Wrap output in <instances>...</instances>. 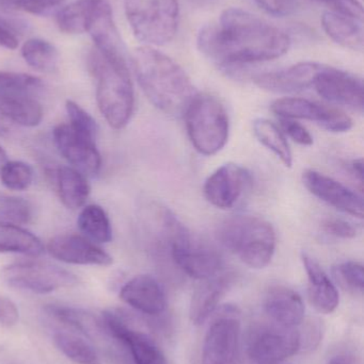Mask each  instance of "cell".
<instances>
[{"label": "cell", "instance_id": "1", "mask_svg": "<svg viewBox=\"0 0 364 364\" xmlns=\"http://www.w3.org/2000/svg\"><path fill=\"white\" fill-rule=\"evenodd\" d=\"M197 46L214 64L228 70L278 59L288 53L291 38L284 30L247 11L229 8L217 23L201 28Z\"/></svg>", "mask_w": 364, "mask_h": 364}, {"label": "cell", "instance_id": "2", "mask_svg": "<svg viewBox=\"0 0 364 364\" xmlns=\"http://www.w3.org/2000/svg\"><path fill=\"white\" fill-rule=\"evenodd\" d=\"M132 68L139 85L152 105L171 117H184L198 94L185 70L152 46L135 49Z\"/></svg>", "mask_w": 364, "mask_h": 364}, {"label": "cell", "instance_id": "3", "mask_svg": "<svg viewBox=\"0 0 364 364\" xmlns=\"http://www.w3.org/2000/svg\"><path fill=\"white\" fill-rule=\"evenodd\" d=\"M89 70L96 80V102L107 123L123 129L135 108L134 87L126 59H109L95 48L89 55Z\"/></svg>", "mask_w": 364, "mask_h": 364}, {"label": "cell", "instance_id": "4", "mask_svg": "<svg viewBox=\"0 0 364 364\" xmlns=\"http://www.w3.org/2000/svg\"><path fill=\"white\" fill-rule=\"evenodd\" d=\"M217 239L250 269L266 267L277 245L275 229L267 220L254 215H236L218 227Z\"/></svg>", "mask_w": 364, "mask_h": 364}, {"label": "cell", "instance_id": "5", "mask_svg": "<svg viewBox=\"0 0 364 364\" xmlns=\"http://www.w3.org/2000/svg\"><path fill=\"white\" fill-rule=\"evenodd\" d=\"M162 231L171 258L180 269L194 279L204 280L224 269V260L215 248L194 237L169 210L160 213Z\"/></svg>", "mask_w": 364, "mask_h": 364}, {"label": "cell", "instance_id": "6", "mask_svg": "<svg viewBox=\"0 0 364 364\" xmlns=\"http://www.w3.org/2000/svg\"><path fill=\"white\" fill-rule=\"evenodd\" d=\"M186 130L192 146L203 156L219 153L229 140L230 122L224 105L207 93H198L185 113Z\"/></svg>", "mask_w": 364, "mask_h": 364}, {"label": "cell", "instance_id": "7", "mask_svg": "<svg viewBox=\"0 0 364 364\" xmlns=\"http://www.w3.org/2000/svg\"><path fill=\"white\" fill-rule=\"evenodd\" d=\"M125 14L135 36L147 46H165L177 36L179 0H125Z\"/></svg>", "mask_w": 364, "mask_h": 364}, {"label": "cell", "instance_id": "8", "mask_svg": "<svg viewBox=\"0 0 364 364\" xmlns=\"http://www.w3.org/2000/svg\"><path fill=\"white\" fill-rule=\"evenodd\" d=\"M43 83L23 73L0 72V115L24 127H36L43 119L38 100Z\"/></svg>", "mask_w": 364, "mask_h": 364}, {"label": "cell", "instance_id": "9", "mask_svg": "<svg viewBox=\"0 0 364 364\" xmlns=\"http://www.w3.org/2000/svg\"><path fill=\"white\" fill-rule=\"evenodd\" d=\"M241 336L239 310L226 306L207 329L199 364H243Z\"/></svg>", "mask_w": 364, "mask_h": 364}, {"label": "cell", "instance_id": "10", "mask_svg": "<svg viewBox=\"0 0 364 364\" xmlns=\"http://www.w3.org/2000/svg\"><path fill=\"white\" fill-rule=\"evenodd\" d=\"M1 274L9 286L36 294H48L79 282L78 277L68 269L36 260L12 263Z\"/></svg>", "mask_w": 364, "mask_h": 364}, {"label": "cell", "instance_id": "11", "mask_svg": "<svg viewBox=\"0 0 364 364\" xmlns=\"http://www.w3.org/2000/svg\"><path fill=\"white\" fill-rule=\"evenodd\" d=\"M301 348V333L295 328L273 325L254 331L248 342V356L256 364H278Z\"/></svg>", "mask_w": 364, "mask_h": 364}, {"label": "cell", "instance_id": "12", "mask_svg": "<svg viewBox=\"0 0 364 364\" xmlns=\"http://www.w3.org/2000/svg\"><path fill=\"white\" fill-rule=\"evenodd\" d=\"M271 109L279 117L307 119L318 124L327 132L342 134L353 128V119L344 111L305 98H279L271 104Z\"/></svg>", "mask_w": 364, "mask_h": 364}, {"label": "cell", "instance_id": "13", "mask_svg": "<svg viewBox=\"0 0 364 364\" xmlns=\"http://www.w3.org/2000/svg\"><path fill=\"white\" fill-rule=\"evenodd\" d=\"M103 331L128 346L135 364H168L160 346L147 333L136 331L119 310L103 312Z\"/></svg>", "mask_w": 364, "mask_h": 364}, {"label": "cell", "instance_id": "14", "mask_svg": "<svg viewBox=\"0 0 364 364\" xmlns=\"http://www.w3.org/2000/svg\"><path fill=\"white\" fill-rule=\"evenodd\" d=\"M312 87L327 102L363 112V81L350 73L324 65L316 75Z\"/></svg>", "mask_w": 364, "mask_h": 364}, {"label": "cell", "instance_id": "15", "mask_svg": "<svg viewBox=\"0 0 364 364\" xmlns=\"http://www.w3.org/2000/svg\"><path fill=\"white\" fill-rule=\"evenodd\" d=\"M250 173L236 164H227L209 175L203 186L207 200L218 209H231L251 186Z\"/></svg>", "mask_w": 364, "mask_h": 364}, {"label": "cell", "instance_id": "16", "mask_svg": "<svg viewBox=\"0 0 364 364\" xmlns=\"http://www.w3.org/2000/svg\"><path fill=\"white\" fill-rule=\"evenodd\" d=\"M53 142L59 153L83 175L96 176L102 168V158L95 141L85 138L71 128L60 124L53 132Z\"/></svg>", "mask_w": 364, "mask_h": 364}, {"label": "cell", "instance_id": "17", "mask_svg": "<svg viewBox=\"0 0 364 364\" xmlns=\"http://www.w3.org/2000/svg\"><path fill=\"white\" fill-rule=\"evenodd\" d=\"M303 181L310 193L345 214L363 218V197L345 184L316 171H306Z\"/></svg>", "mask_w": 364, "mask_h": 364}, {"label": "cell", "instance_id": "18", "mask_svg": "<svg viewBox=\"0 0 364 364\" xmlns=\"http://www.w3.org/2000/svg\"><path fill=\"white\" fill-rule=\"evenodd\" d=\"M49 255L61 262L77 265L108 267L113 259L103 248L78 235H62L47 244Z\"/></svg>", "mask_w": 364, "mask_h": 364}, {"label": "cell", "instance_id": "19", "mask_svg": "<svg viewBox=\"0 0 364 364\" xmlns=\"http://www.w3.org/2000/svg\"><path fill=\"white\" fill-rule=\"evenodd\" d=\"M324 64L301 62L284 70L264 73L254 77L259 87L274 93H296L313 87L316 75Z\"/></svg>", "mask_w": 364, "mask_h": 364}, {"label": "cell", "instance_id": "20", "mask_svg": "<svg viewBox=\"0 0 364 364\" xmlns=\"http://www.w3.org/2000/svg\"><path fill=\"white\" fill-rule=\"evenodd\" d=\"M120 299L132 309L147 316H160L167 307L164 288L150 275L135 276L128 280L120 290Z\"/></svg>", "mask_w": 364, "mask_h": 364}, {"label": "cell", "instance_id": "21", "mask_svg": "<svg viewBox=\"0 0 364 364\" xmlns=\"http://www.w3.org/2000/svg\"><path fill=\"white\" fill-rule=\"evenodd\" d=\"M87 32L94 48L109 59H126L125 47L113 21V10L106 0H100L88 23Z\"/></svg>", "mask_w": 364, "mask_h": 364}, {"label": "cell", "instance_id": "22", "mask_svg": "<svg viewBox=\"0 0 364 364\" xmlns=\"http://www.w3.org/2000/svg\"><path fill=\"white\" fill-rule=\"evenodd\" d=\"M234 282V274L224 271L213 277L201 280L190 301V320L194 325L203 324L219 309L220 303Z\"/></svg>", "mask_w": 364, "mask_h": 364}, {"label": "cell", "instance_id": "23", "mask_svg": "<svg viewBox=\"0 0 364 364\" xmlns=\"http://www.w3.org/2000/svg\"><path fill=\"white\" fill-rule=\"evenodd\" d=\"M267 316L280 326L295 328L305 318V305L301 295L284 286H274L269 289L264 299Z\"/></svg>", "mask_w": 364, "mask_h": 364}, {"label": "cell", "instance_id": "24", "mask_svg": "<svg viewBox=\"0 0 364 364\" xmlns=\"http://www.w3.org/2000/svg\"><path fill=\"white\" fill-rule=\"evenodd\" d=\"M301 261L309 282V299L316 311L331 314L336 311L340 303L337 287L331 282L320 263L309 255L303 252Z\"/></svg>", "mask_w": 364, "mask_h": 364}, {"label": "cell", "instance_id": "25", "mask_svg": "<svg viewBox=\"0 0 364 364\" xmlns=\"http://www.w3.org/2000/svg\"><path fill=\"white\" fill-rule=\"evenodd\" d=\"M322 26L327 36L338 44L352 50H363V21L326 11L322 16Z\"/></svg>", "mask_w": 364, "mask_h": 364}, {"label": "cell", "instance_id": "26", "mask_svg": "<svg viewBox=\"0 0 364 364\" xmlns=\"http://www.w3.org/2000/svg\"><path fill=\"white\" fill-rule=\"evenodd\" d=\"M58 193L68 209L83 207L90 195V186L83 173L76 168L61 166L56 172Z\"/></svg>", "mask_w": 364, "mask_h": 364}, {"label": "cell", "instance_id": "27", "mask_svg": "<svg viewBox=\"0 0 364 364\" xmlns=\"http://www.w3.org/2000/svg\"><path fill=\"white\" fill-rule=\"evenodd\" d=\"M0 252L38 257L44 252V245L36 235L21 226L0 222Z\"/></svg>", "mask_w": 364, "mask_h": 364}, {"label": "cell", "instance_id": "28", "mask_svg": "<svg viewBox=\"0 0 364 364\" xmlns=\"http://www.w3.org/2000/svg\"><path fill=\"white\" fill-rule=\"evenodd\" d=\"M252 128L259 142L269 149L284 166L292 168V151L284 132L274 122L267 119H254Z\"/></svg>", "mask_w": 364, "mask_h": 364}, {"label": "cell", "instance_id": "29", "mask_svg": "<svg viewBox=\"0 0 364 364\" xmlns=\"http://www.w3.org/2000/svg\"><path fill=\"white\" fill-rule=\"evenodd\" d=\"M98 1L100 0H76L62 8L56 16L60 31L66 34L85 33Z\"/></svg>", "mask_w": 364, "mask_h": 364}, {"label": "cell", "instance_id": "30", "mask_svg": "<svg viewBox=\"0 0 364 364\" xmlns=\"http://www.w3.org/2000/svg\"><path fill=\"white\" fill-rule=\"evenodd\" d=\"M45 310L49 316H53L62 324L79 331L85 337H94L103 331L100 321L96 320L93 314L85 310L59 305H48Z\"/></svg>", "mask_w": 364, "mask_h": 364}, {"label": "cell", "instance_id": "31", "mask_svg": "<svg viewBox=\"0 0 364 364\" xmlns=\"http://www.w3.org/2000/svg\"><path fill=\"white\" fill-rule=\"evenodd\" d=\"M81 232L96 243H108L113 239L110 220L105 210L98 205L83 208L77 220Z\"/></svg>", "mask_w": 364, "mask_h": 364}, {"label": "cell", "instance_id": "32", "mask_svg": "<svg viewBox=\"0 0 364 364\" xmlns=\"http://www.w3.org/2000/svg\"><path fill=\"white\" fill-rule=\"evenodd\" d=\"M21 55L28 65L38 72H53L59 62L57 48L42 38H30L24 43Z\"/></svg>", "mask_w": 364, "mask_h": 364}, {"label": "cell", "instance_id": "33", "mask_svg": "<svg viewBox=\"0 0 364 364\" xmlns=\"http://www.w3.org/2000/svg\"><path fill=\"white\" fill-rule=\"evenodd\" d=\"M53 342L58 350L71 361L76 364H102L93 346L71 333H57L53 336Z\"/></svg>", "mask_w": 364, "mask_h": 364}, {"label": "cell", "instance_id": "34", "mask_svg": "<svg viewBox=\"0 0 364 364\" xmlns=\"http://www.w3.org/2000/svg\"><path fill=\"white\" fill-rule=\"evenodd\" d=\"M33 218L31 203L21 197L0 194V220L10 224L27 225Z\"/></svg>", "mask_w": 364, "mask_h": 364}, {"label": "cell", "instance_id": "35", "mask_svg": "<svg viewBox=\"0 0 364 364\" xmlns=\"http://www.w3.org/2000/svg\"><path fill=\"white\" fill-rule=\"evenodd\" d=\"M33 179L31 166L21 161H6L0 170V181L9 190L24 191Z\"/></svg>", "mask_w": 364, "mask_h": 364}, {"label": "cell", "instance_id": "36", "mask_svg": "<svg viewBox=\"0 0 364 364\" xmlns=\"http://www.w3.org/2000/svg\"><path fill=\"white\" fill-rule=\"evenodd\" d=\"M66 109L68 119H70L68 125L71 126V128L77 134L95 141L98 132L95 119L73 100L66 102Z\"/></svg>", "mask_w": 364, "mask_h": 364}, {"label": "cell", "instance_id": "37", "mask_svg": "<svg viewBox=\"0 0 364 364\" xmlns=\"http://www.w3.org/2000/svg\"><path fill=\"white\" fill-rule=\"evenodd\" d=\"M336 279L346 290L363 293L364 289L363 265L356 261H345L333 269Z\"/></svg>", "mask_w": 364, "mask_h": 364}, {"label": "cell", "instance_id": "38", "mask_svg": "<svg viewBox=\"0 0 364 364\" xmlns=\"http://www.w3.org/2000/svg\"><path fill=\"white\" fill-rule=\"evenodd\" d=\"M62 1L63 0H0V6L32 14H44Z\"/></svg>", "mask_w": 364, "mask_h": 364}, {"label": "cell", "instance_id": "39", "mask_svg": "<svg viewBox=\"0 0 364 364\" xmlns=\"http://www.w3.org/2000/svg\"><path fill=\"white\" fill-rule=\"evenodd\" d=\"M331 9V12L363 21L364 10L359 0H316Z\"/></svg>", "mask_w": 364, "mask_h": 364}, {"label": "cell", "instance_id": "40", "mask_svg": "<svg viewBox=\"0 0 364 364\" xmlns=\"http://www.w3.org/2000/svg\"><path fill=\"white\" fill-rule=\"evenodd\" d=\"M280 125H281L282 130L297 144L303 145V146H311L313 144V138H312L311 134L295 119L280 117Z\"/></svg>", "mask_w": 364, "mask_h": 364}, {"label": "cell", "instance_id": "41", "mask_svg": "<svg viewBox=\"0 0 364 364\" xmlns=\"http://www.w3.org/2000/svg\"><path fill=\"white\" fill-rule=\"evenodd\" d=\"M256 2L265 12L278 17L288 16L298 8V0H256Z\"/></svg>", "mask_w": 364, "mask_h": 364}, {"label": "cell", "instance_id": "42", "mask_svg": "<svg viewBox=\"0 0 364 364\" xmlns=\"http://www.w3.org/2000/svg\"><path fill=\"white\" fill-rule=\"evenodd\" d=\"M325 232L341 239H354L357 229L350 222L341 218H326L322 224Z\"/></svg>", "mask_w": 364, "mask_h": 364}, {"label": "cell", "instance_id": "43", "mask_svg": "<svg viewBox=\"0 0 364 364\" xmlns=\"http://www.w3.org/2000/svg\"><path fill=\"white\" fill-rule=\"evenodd\" d=\"M19 320V311L11 299L0 296V325L13 327Z\"/></svg>", "mask_w": 364, "mask_h": 364}, {"label": "cell", "instance_id": "44", "mask_svg": "<svg viewBox=\"0 0 364 364\" xmlns=\"http://www.w3.org/2000/svg\"><path fill=\"white\" fill-rule=\"evenodd\" d=\"M17 46H19V38L16 34L0 23V47L13 50L16 49Z\"/></svg>", "mask_w": 364, "mask_h": 364}, {"label": "cell", "instance_id": "45", "mask_svg": "<svg viewBox=\"0 0 364 364\" xmlns=\"http://www.w3.org/2000/svg\"><path fill=\"white\" fill-rule=\"evenodd\" d=\"M350 172L352 174L355 175L356 179H358L359 183H360L361 190H363V159L360 158V159L354 160V161L350 164Z\"/></svg>", "mask_w": 364, "mask_h": 364}, {"label": "cell", "instance_id": "46", "mask_svg": "<svg viewBox=\"0 0 364 364\" xmlns=\"http://www.w3.org/2000/svg\"><path fill=\"white\" fill-rule=\"evenodd\" d=\"M11 134L10 126L4 121V117L0 115V138H8Z\"/></svg>", "mask_w": 364, "mask_h": 364}, {"label": "cell", "instance_id": "47", "mask_svg": "<svg viewBox=\"0 0 364 364\" xmlns=\"http://www.w3.org/2000/svg\"><path fill=\"white\" fill-rule=\"evenodd\" d=\"M329 364H354L353 363L352 359L345 355H340V356H336L335 358L331 359Z\"/></svg>", "mask_w": 364, "mask_h": 364}, {"label": "cell", "instance_id": "48", "mask_svg": "<svg viewBox=\"0 0 364 364\" xmlns=\"http://www.w3.org/2000/svg\"><path fill=\"white\" fill-rule=\"evenodd\" d=\"M6 161H8V156H6V153L4 151V149L0 146V168H1Z\"/></svg>", "mask_w": 364, "mask_h": 364}]
</instances>
